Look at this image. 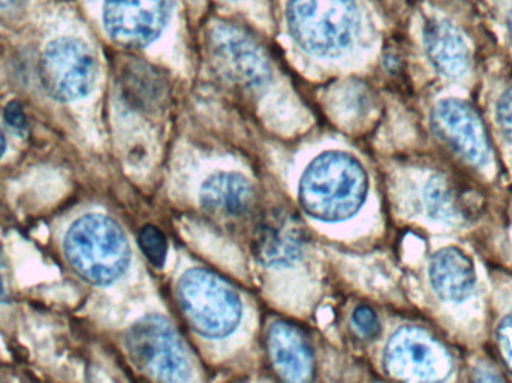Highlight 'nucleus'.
Returning a JSON list of instances; mask_svg holds the SVG:
<instances>
[{
    "instance_id": "nucleus-1",
    "label": "nucleus",
    "mask_w": 512,
    "mask_h": 383,
    "mask_svg": "<svg viewBox=\"0 0 512 383\" xmlns=\"http://www.w3.org/2000/svg\"><path fill=\"white\" fill-rule=\"evenodd\" d=\"M367 188L366 171L357 159L346 153L328 152L304 171L298 199L309 216L322 222H340L360 210Z\"/></svg>"
},
{
    "instance_id": "nucleus-2",
    "label": "nucleus",
    "mask_w": 512,
    "mask_h": 383,
    "mask_svg": "<svg viewBox=\"0 0 512 383\" xmlns=\"http://www.w3.org/2000/svg\"><path fill=\"white\" fill-rule=\"evenodd\" d=\"M285 15L289 35L310 56H342L360 36L355 0H286Z\"/></svg>"
},
{
    "instance_id": "nucleus-3",
    "label": "nucleus",
    "mask_w": 512,
    "mask_h": 383,
    "mask_svg": "<svg viewBox=\"0 0 512 383\" xmlns=\"http://www.w3.org/2000/svg\"><path fill=\"white\" fill-rule=\"evenodd\" d=\"M66 261L93 285H110L125 273L131 259L128 238L104 214H86L72 223L65 235Z\"/></svg>"
},
{
    "instance_id": "nucleus-4",
    "label": "nucleus",
    "mask_w": 512,
    "mask_h": 383,
    "mask_svg": "<svg viewBox=\"0 0 512 383\" xmlns=\"http://www.w3.org/2000/svg\"><path fill=\"white\" fill-rule=\"evenodd\" d=\"M177 298L192 330L207 339L228 336L242 319V301L233 286L201 268L180 277Z\"/></svg>"
},
{
    "instance_id": "nucleus-5",
    "label": "nucleus",
    "mask_w": 512,
    "mask_h": 383,
    "mask_svg": "<svg viewBox=\"0 0 512 383\" xmlns=\"http://www.w3.org/2000/svg\"><path fill=\"white\" fill-rule=\"evenodd\" d=\"M126 346L135 366L164 382H185L191 379L188 352L174 328L159 316H147L132 325Z\"/></svg>"
},
{
    "instance_id": "nucleus-6",
    "label": "nucleus",
    "mask_w": 512,
    "mask_h": 383,
    "mask_svg": "<svg viewBox=\"0 0 512 383\" xmlns=\"http://www.w3.org/2000/svg\"><path fill=\"white\" fill-rule=\"evenodd\" d=\"M39 75L42 86L54 99L78 101L95 87L98 63L86 42L60 38L42 51Z\"/></svg>"
},
{
    "instance_id": "nucleus-7",
    "label": "nucleus",
    "mask_w": 512,
    "mask_h": 383,
    "mask_svg": "<svg viewBox=\"0 0 512 383\" xmlns=\"http://www.w3.org/2000/svg\"><path fill=\"white\" fill-rule=\"evenodd\" d=\"M385 370L400 381H444L453 372V357L436 337L420 328L397 331L387 343Z\"/></svg>"
},
{
    "instance_id": "nucleus-8",
    "label": "nucleus",
    "mask_w": 512,
    "mask_h": 383,
    "mask_svg": "<svg viewBox=\"0 0 512 383\" xmlns=\"http://www.w3.org/2000/svg\"><path fill=\"white\" fill-rule=\"evenodd\" d=\"M436 135L454 155L475 170L492 165L493 152L484 123L474 107L460 98L441 99L432 111Z\"/></svg>"
},
{
    "instance_id": "nucleus-9",
    "label": "nucleus",
    "mask_w": 512,
    "mask_h": 383,
    "mask_svg": "<svg viewBox=\"0 0 512 383\" xmlns=\"http://www.w3.org/2000/svg\"><path fill=\"white\" fill-rule=\"evenodd\" d=\"M213 63L222 77L245 89H259L270 78V63L262 48L245 30L227 23L210 33Z\"/></svg>"
},
{
    "instance_id": "nucleus-10",
    "label": "nucleus",
    "mask_w": 512,
    "mask_h": 383,
    "mask_svg": "<svg viewBox=\"0 0 512 383\" xmlns=\"http://www.w3.org/2000/svg\"><path fill=\"white\" fill-rule=\"evenodd\" d=\"M171 12L173 0H104L102 20L116 44L141 48L161 36Z\"/></svg>"
},
{
    "instance_id": "nucleus-11",
    "label": "nucleus",
    "mask_w": 512,
    "mask_h": 383,
    "mask_svg": "<svg viewBox=\"0 0 512 383\" xmlns=\"http://www.w3.org/2000/svg\"><path fill=\"white\" fill-rule=\"evenodd\" d=\"M423 44L433 69L450 81H462L472 71V48L459 24L447 15L427 12L423 17Z\"/></svg>"
},
{
    "instance_id": "nucleus-12",
    "label": "nucleus",
    "mask_w": 512,
    "mask_h": 383,
    "mask_svg": "<svg viewBox=\"0 0 512 383\" xmlns=\"http://www.w3.org/2000/svg\"><path fill=\"white\" fill-rule=\"evenodd\" d=\"M306 243L303 223L285 210L268 211L255 229L254 253L265 267H288L300 259Z\"/></svg>"
},
{
    "instance_id": "nucleus-13",
    "label": "nucleus",
    "mask_w": 512,
    "mask_h": 383,
    "mask_svg": "<svg viewBox=\"0 0 512 383\" xmlns=\"http://www.w3.org/2000/svg\"><path fill=\"white\" fill-rule=\"evenodd\" d=\"M423 199L429 217L448 226L466 225L480 213L478 193L468 183L450 174L430 177Z\"/></svg>"
},
{
    "instance_id": "nucleus-14",
    "label": "nucleus",
    "mask_w": 512,
    "mask_h": 383,
    "mask_svg": "<svg viewBox=\"0 0 512 383\" xmlns=\"http://www.w3.org/2000/svg\"><path fill=\"white\" fill-rule=\"evenodd\" d=\"M477 280L474 261L460 247H442L430 259V286L444 303H465L474 294Z\"/></svg>"
},
{
    "instance_id": "nucleus-15",
    "label": "nucleus",
    "mask_w": 512,
    "mask_h": 383,
    "mask_svg": "<svg viewBox=\"0 0 512 383\" xmlns=\"http://www.w3.org/2000/svg\"><path fill=\"white\" fill-rule=\"evenodd\" d=\"M267 349L271 364L285 381L304 382L312 376L313 352L300 328L274 322L268 330Z\"/></svg>"
},
{
    "instance_id": "nucleus-16",
    "label": "nucleus",
    "mask_w": 512,
    "mask_h": 383,
    "mask_svg": "<svg viewBox=\"0 0 512 383\" xmlns=\"http://www.w3.org/2000/svg\"><path fill=\"white\" fill-rule=\"evenodd\" d=\"M254 198L251 182L237 173L216 174L201 189V205L204 210L221 220L245 216L251 210Z\"/></svg>"
},
{
    "instance_id": "nucleus-17",
    "label": "nucleus",
    "mask_w": 512,
    "mask_h": 383,
    "mask_svg": "<svg viewBox=\"0 0 512 383\" xmlns=\"http://www.w3.org/2000/svg\"><path fill=\"white\" fill-rule=\"evenodd\" d=\"M122 90L132 107L153 111L167 99L168 83L159 69L144 62H132L123 69Z\"/></svg>"
},
{
    "instance_id": "nucleus-18",
    "label": "nucleus",
    "mask_w": 512,
    "mask_h": 383,
    "mask_svg": "<svg viewBox=\"0 0 512 383\" xmlns=\"http://www.w3.org/2000/svg\"><path fill=\"white\" fill-rule=\"evenodd\" d=\"M138 243L150 264L162 267L167 259L168 244L165 235L156 226H144L138 235Z\"/></svg>"
},
{
    "instance_id": "nucleus-19",
    "label": "nucleus",
    "mask_w": 512,
    "mask_h": 383,
    "mask_svg": "<svg viewBox=\"0 0 512 383\" xmlns=\"http://www.w3.org/2000/svg\"><path fill=\"white\" fill-rule=\"evenodd\" d=\"M495 119L505 140L512 144V84L505 87L496 98Z\"/></svg>"
},
{
    "instance_id": "nucleus-20",
    "label": "nucleus",
    "mask_w": 512,
    "mask_h": 383,
    "mask_svg": "<svg viewBox=\"0 0 512 383\" xmlns=\"http://www.w3.org/2000/svg\"><path fill=\"white\" fill-rule=\"evenodd\" d=\"M352 324L364 339H375L381 331L378 316L367 306H360L355 309L354 315H352Z\"/></svg>"
},
{
    "instance_id": "nucleus-21",
    "label": "nucleus",
    "mask_w": 512,
    "mask_h": 383,
    "mask_svg": "<svg viewBox=\"0 0 512 383\" xmlns=\"http://www.w3.org/2000/svg\"><path fill=\"white\" fill-rule=\"evenodd\" d=\"M496 339H498L502 361H504L505 367L510 370L512 375V315L502 319L498 331H496Z\"/></svg>"
},
{
    "instance_id": "nucleus-22",
    "label": "nucleus",
    "mask_w": 512,
    "mask_h": 383,
    "mask_svg": "<svg viewBox=\"0 0 512 383\" xmlns=\"http://www.w3.org/2000/svg\"><path fill=\"white\" fill-rule=\"evenodd\" d=\"M496 9L501 17L502 29H504L505 36L512 48V0H502V2L496 3Z\"/></svg>"
},
{
    "instance_id": "nucleus-23",
    "label": "nucleus",
    "mask_w": 512,
    "mask_h": 383,
    "mask_svg": "<svg viewBox=\"0 0 512 383\" xmlns=\"http://www.w3.org/2000/svg\"><path fill=\"white\" fill-rule=\"evenodd\" d=\"M5 119L9 126L15 129H23L26 126V116H24L23 108L17 102H11L6 107Z\"/></svg>"
},
{
    "instance_id": "nucleus-24",
    "label": "nucleus",
    "mask_w": 512,
    "mask_h": 383,
    "mask_svg": "<svg viewBox=\"0 0 512 383\" xmlns=\"http://www.w3.org/2000/svg\"><path fill=\"white\" fill-rule=\"evenodd\" d=\"M5 297H6L5 282H3L2 271H0V301L5 300Z\"/></svg>"
},
{
    "instance_id": "nucleus-25",
    "label": "nucleus",
    "mask_w": 512,
    "mask_h": 383,
    "mask_svg": "<svg viewBox=\"0 0 512 383\" xmlns=\"http://www.w3.org/2000/svg\"><path fill=\"white\" fill-rule=\"evenodd\" d=\"M18 0H0V8H8V6L14 5Z\"/></svg>"
},
{
    "instance_id": "nucleus-26",
    "label": "nucleus",
    "mask_w": 512,
    "mask_h": 383,
    "mask_svg": "<svg viewBox=\"0 0 512 383\" xmlns=\"http://www.w3.org/2000/svg\"><path fill=\"white\" fill-rule=\"evenodd\" d=\"M5 152V138H3L2 131H0V156Z\"/></svg>"
},
{
    "instance_id": "nucleus-27",
    "label": "nucleus",
    "mask_w": 512,
    "mask_h": 383,
    "mask_svg": "<svg viewBox=\"0 0 512 383\" xmlns=\"http://www.w3.org/2000/svg\"><path fill=\"white\" fill-rule=\"evenodd\" d=\"M225 2H240V0H225Z\"/></svg>"
}]
</instances>
